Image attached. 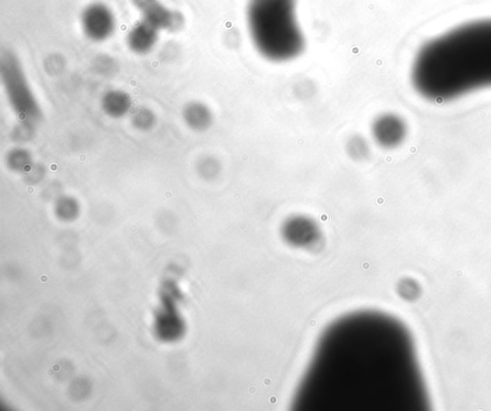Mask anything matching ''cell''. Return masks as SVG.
I'll return each instance as SVG.
<instances>
[{"label":"cell","mask_w":491,"mask_h":411,"mask_svg":"<svg viewBox=\"0 0 491 411\" xmlns=\"http://www.w3.org/2000/svg\"><path fill=\"white\" fill-rule=\"evenodd\" d=\"M372 140L383 149L392 150L406 139L407 123L399 115L386 112L378 115L371 128Z\"/></svg>","instance_id":"cell-6"},{"label":"cell","mask_w":491,"mask_h":411,"mask_svg":"<svg viewBox=\"0 0 491 411\" xmlns=\"http://www.w3.org/2000/svg\"><path fill=\"white\" fill-rule=\"evenodd\" d=\"M0 78L7 101L19 121L33 125L42 121L44 112L39 100L19 58L11 50L2 52Z\"/></svg>","instance_id":"cell-2"},{"label":"cell","mask_w":491,"mask_h":411,"mask_svg":"<svg viewBox=\"0 0 491 411\" xmlns=\"http://www.w3.org/2000/svg\"><path fill=\"white\" fill-rule=\"evenodd\" d=\"M131 2L140 14L141 21L160 32L175 33L185 26V16L161 0H131Z\"/></svg>","instance_id":"cell-4"},{"label":"cell","mask_w":491,"mask_h":411,"mask_svg":"<svg viewBox=\"0 0 491 411\" xmlns=\"http://www.w3.org/2000/svg\"><path fill=\"white\" fill-rule=\"evenodd\" d=\"M115 12L103 2H92L83 9L80 15V26L83 34L95 44L110 40L117 31Z\"/></svg>","instance_id":"cell-3"},{"label":"cell","mask_w":491,"mask_h":411,"mask_svg":"<svg viewBox=\"0 0 491 411\" xmlns=\"http://www.w3.org/2000/svg\"><path fill=\"white\" fill-rule=\"evenodd\" d=\"M196 170H197L198 175L203 179L213 180L220 174L221 164L215 157L206 155L198 160Z\"/></svg>","instance_id":"cell-13"},{"label":"cell","mask_w":491,"mask_h":411,"mask_svg":"<svg viewBox=\"0 0 491 411\" xmlns=\"http://www.w3.org/2000/svg\"><path fill=\"white\" fill-rule=\"evenodd\" d=\"M57 214L62 219L72 220L77 216L79 212V205L77 200L70 197H64L58 200L56 205Z\"/></svg>","instance_id":"cell-14"},{"label":"cell","mask_w":491,"mask_h":411,"mask_svg":"<svg viewBox=\"0 0 491 411\" xmlns=\"http://www.w3.org/2000/svg\"><path fill=\"white\" fill-rule=\"evenodd\" d=\"M158 39L160 31L140 19L131 27L126 35V44L132 53L145 56L155 49Z\"/></svg>","instance_id":"cell-7"},{"label":"cell","mask_w":491,"mask_h":411,"mask_svg":"<svg viewBox=\"0 0 491 411\" xmlns=\"http://www.w3.org/2000/svg\"><path fill=\"white\" fill-rule=\"evenodd\" d=\"M101 109L113 119H121L130 114L133 101L130 94L121 89H110L101 98Z\"/></svg>","instance_id":"cell-9"},{"label":"cell","mask_w":491,"mask_h":411,"mask_svg":"<svg viewBox=\"0 0 491 411\" xmlns=\"http://www.w3.org/2000/svg\"><path fill=\"white\" fill-rule=\"evenodd\" d=\"M186 127L193 132H206L213 124V114L210 107L205 103L191 101L183 107L181 112Z\"/></svg>","instance_id":"cell-8"},{"label":"cell","mask_w":491,"mask_h":411,"mask_svg":"<svg viewBox=\"0 0 491 411\" xmlns=\"http://www.w3.org/2000/svg\"><path fill=\"white\" fill-rule=\"evenodd\" d=\"M347 155L349 159L356 162L366 161L371 157L372 148L369 140L362 134L351 135L344 145Z\"/></svg>","instance_id":"cell-11"},{"label":"cell","mask_w":491,"mask_h":411,"mask_svg":"<svg viewBox=\"0 0 491 411\" xmlns=\"http://www.w3.org/2000/svg\"><path fill=\"white\" fill-rule=\"evenodd\" d=\"M247 17L254 46L269 61H292L304 51L297 0H250Z\"/></svg>","instance_id":"cell-1"},{"label":"cell","mask_w":491,"mask_h":411,"mask_svg":"<svg viewBox=\"0 0 491 411\" xmlns=\"http://www.w3.org/2000/svg\"><path fill=\"white\" fill-rule=\"evenodd\" d=\"M157 115L149 107H141L135 110L131 117V123L140 132H149L157 125Z\"/></svg>","instance_id":"cell-12"},{"label":"cell","mask_w":491,"mask_h":411,"mask_svg":"<svg viewBox=\"0 0 491 411\" xmlns=\"http://www.w3.org/2000/svg\"><path fill=\"white\" fill-rule=\"evenodd\" d=\"M399 292L405 299L415 300L419 297L420 288L414 280L406 279L400 284Z\"/></svg>","instance_id":"cell-16"},{"label":"cell","mask_w":491,"mask_h":411,"mask_svg":"<svg viewBox=\"0 0 491 411\" xmlns=\"http://www.w3.org/2000/svg\"><path fill=\"white\" fill-rule=\"evenodd\" d=\"M5 163L10 171L24 175L34 165L31 152L22 146L13 148L7 152Z\"/></svg>","instance_id":"cell-10"},{"label":"cell","mask_w":491,"mask_h":411,"mask_svg":"<svg viewBox=\"0 0 491 411\" xmlns=\"http://www.w3.org/2000/svg\"><path fill=\"white\" fill-rule=\"evenodd\" d=\"M45 174H47L45 168L42 165L34 163V165L30 168L28 171L22 175H24L25 180L29 182L30 184H37L42 177H44Z\"/></svg>","instance_id":"cell-17"},{"label":"cell","mask_w":491,"mask_h":411,"mask_svg":"<svg viewBox=\"0 0 491 411\" xmlns=\"http://www.w3.org/2000/svg\"><path fill=\"white\" fill-rule=\"evenodd\" d=\"M284 242L297 249H312L322 239L319 225L310 217L294 215L289 217L281 227Z\"/></svg>","instance_id":"cell-5"},{"label":"cell","mask_w":491,"mask_h":411,"mask_svg":"<svg viewBox=\"0 0 491 411\" xmlns=\"http://www.w3.org/2000/svg\"><path fill=\"white\" fill-rule=\"evenodd\" d=\"M34 135V125L19 121V124L13 129L11 137L17 144H25L30 141Z\"/></svg>","instance_id":"cell-15"}]
</instances>
